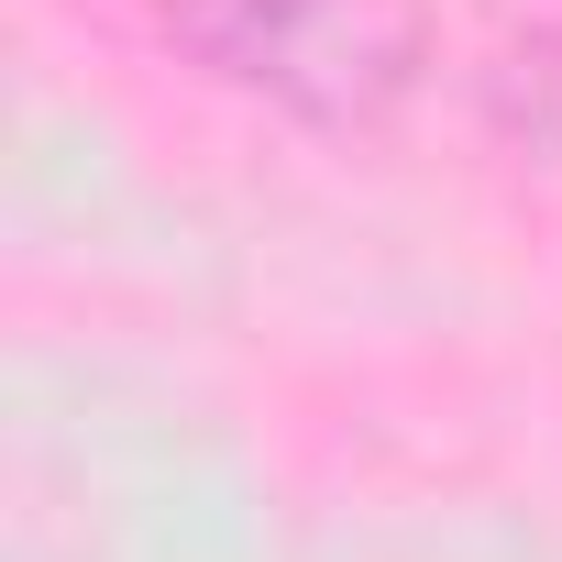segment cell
I'll return each mask as SVG.
<instances>
[{
  "mask_svg": "<svg viewBox=\"0 0 562 562\" xmlns=\"http://www.w3.org/2000/svg\"><path fill=\"white\" fill-rule=\"evenodd\" d=\"M485 111H496L507 144H529V155L562 166V34H518L485 67Z\"/></svg>",
  "mask_w": 562,
  "mask_h": 562,
  "instance_id": "2",
  "label": "cell"
},
{
  "mask_svg": "<svg viewBox=\"0 0 562 562\" xmlns=\"http://www.w3.org/2000/svg\"><path fill=\"white\" fill-rule=\"evenodd\" d=\"M155 34L199 78L321 133H375L430 78L419 0H155Z\"/></svg>",
  "mask_w": 562,
  "mask_h": 562,
  "instance_id": "1",
  "label": "cell"
}]
</instances>
